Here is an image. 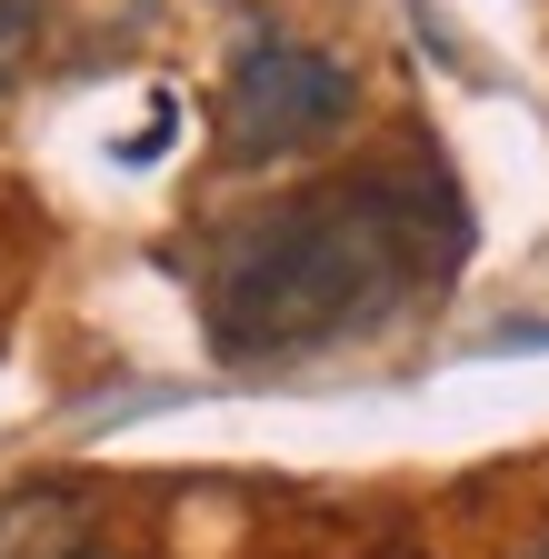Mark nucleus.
<instances>
[{"label":"nucleus","instance_id":"nucleus-4","mask_svg":"<svg viewBox=\"0 0 549 559\" xmlns=\"http://www.w3.org/2000/svg\"><path fill=\"white\" fill-rule=\"evenodd\" d=\"M31 40H40V0H0V91L21 81V60H31Z\"/></svg>","mask_w":549,"mask_h":559},{"label":"nucleus","instance_id":"nucleus-5","mask_svg":"<svg viewBox=\"0 0 549 559\" xmlns=\"http://www.w3.org/2000/svg\"><path fill=\"white\" fill-rule=\"evenodd\" d=\"M520 559H549V539H529V549H520Z\"/></svg>","mask_w":549,"mask_h":559},{"label":"nucleus","instance_id":"nucleus-2","mask_svg":"<svg viewBox=\"0 0 549 559\" xmlns=\"http://www.w3.org/2000/svg\"><path fill=\"white\" fill-rule=\"evenodd\" d=\"M360 110V81L310 40H250L220 81V160L230 170H281L320 140H339Z\"/></svg>","mask_w":549,"mask_h":559},{"label":"nucleus","instance_id":"nucleus-1","mask_svg":"<svg viewBox=\"0 0 549 559\" xmlns=\"http://www.w3.org/2000/svg\"><path fill=\"white\" fill-rule=\"evenodd\" d=\"M460 200L450 180H339V190H310L270 221L230 230L220 260H211V340L230 360H281V349H320L339 330L380 320L390 300H409L430 270L460 260Z\"/></svg>","mask_w":549,"mask_h":559},{"label":"nucleus","instance_id":"nucleus-6","mask_svg":"<svg viewBox=\"0 0 549 559\" xmlns=\"http://www.w3.org/2000/svg\"><path fill=\"white\" fill-rule=\"evenodd\" d=\"M91 559H120V549H91Z\"/></svg>","mask_w":549,"mask_h":559},{"label":"nucleus","instance_id":"nucleus-3","mask_svg":"<svg viewBox=\"0 0 549 559\" xmlns=\"http://www.w3.org/2000/svg\"><path fill=\"white\" fill-rule=\"evenodd\" d=\"M0 559H91L81 489H21V500H0Z\"/></svg>","mask_w":549,"mask_h":559}]
</instances>
